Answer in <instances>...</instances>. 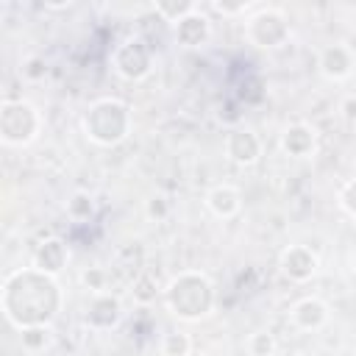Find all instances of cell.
Returning a JSON list of instances; mask_svg holds the SVG:
<instances>
[{
	"label": "cell",
	"instance_id": "obj_1",
	"mask_svg": "<svg viewBox=\"0 0 356 356\" xmlns=\"http://www.w3.org/2000/svg\"><path fill=\"white\" fill-rule=\"evenodd\" d=\"M61 309V289L56 275H47L36 267H22L6 275L3 281V314L14 328L50 325Z\"/></svg>",
	"mask_w": 356,
	"mask_h": 356
},
{
	"label": "cell",
	"instance_id": "obj_2",
	"mask_svg": "<svg viewBox=\"0 0 356 356\" xmlns=\"http://www.w3.org/2000/svg\"><path fill=\"white\" fill-rule=\"evenodd\" d=\"M164 300H167V306H170V312L175 317H181V320H200L214 306V289H211V281L203 273L184 270V273H178L167 284Z\"/></svg>",
	"mask_w": 356,
	"mask_h": 356
},
{
	"label": "cell",
	"instance_id": "obj_3",
	"mask_svg": "<svg viewBox=\"0 0 356 356\" xmlns=\"http://www.w3.org/2000/svg\"><path fill=\"white\" fill-rule=\"evenodd\" d=\"M83 134H86V139H92L95 145H103V147L120 145L131 134L128 103H122L117 97L95 100L89 106V111L83 114Z\"/></svg>",
	"mask_w": 356,
	"mask_h": 356
},
{
	"label": "cell",
	"instance_id": "obj_4",
	"mask_svg": "<svg viewBox=\"0 0 356 356\" xmlns=\"http://www.w3.org/2000/svg\"><path fill=\"white\" fill-rule=\"evenodd\" d=\"M42 114L28 100H3L0 106V139L3 145L22 147L33 142L42 131Z\"/></svg>",
	"mask_w": 356,
	"mask_h": 356
},
{
	"label": "cell",
	"instance_id": "obj_5",
	"mask_svg": "<svg viewBox=\"0 0 356 356\" xmlns=\"http://www.w3.org/2000/svg\"><path fill=\"white\" fill-rule=\"evenodd\" d=\"M248 39L256 44V47H278L286 42L289 36V22L281 11L275 8H261L259 14H253L248 19V28H245Z\"/></svg>",
	"mask_w": 356,
	"mask_h": 356
},
{
	"label": "cell",
	"instance_id": "obj_6",
	"mask_svg": "<svg viewBox=\"0 0 356 356\" xmlns=\"http://www.w3.org/2000/svg\"><path fill=\"white\" fill-rule=\"evenodd\" d=\"M114 70L122 75V78H128V81H139V78H145L147 72H150V61H153V56H150V47L139 39V36H131V39H125L117 50H114Z\"/></svg>",
	"mask_w": 356,
	"mask_h": 356
},
{
	"label": "cell",
	"instance_id": "obj_7",
	"mask_svg": "<svg viewBox=\"0 0 356 356\" xmlns=\"http://www.w3.org/2000/svg\"><path fill=\"white\" fill-rule=\"evenodd\" d=\"M317 256L312 253V248L306 245H289L284 253H281V273L289 278V281H309L314 273H317Z\"/></svg>",
	"mask_w": 356,
	"mask_h": 356
},
{
	"label": "cell",
	"instance_id": "obj_8",
	"mask_svg": "<svg viewBox=\"0 0 356 356\" xmlns=\"http://www.w3.org/2000/svg\"><path fill=\"white\" fill-rule=\"evenodd\" d=\"M225 153H228L231 161L248 167L261 156V142L250 128H236L225 136Z\"/></svg>",
	"mask_w": 356,
	"mask_h": 356
},
{
	"label": "cell",
	"instance_id": "obj_9",
	"mask_svg": "<svg viewBox=\"0 0 356 356\" xmlns=\"http://www.w3.org/2000/svg\"><path fill=\"white\" fill-rule=\"evenodd\" d=\"M353 67H356V56H353L350 47H345V44H328V47L320 50V72L325 78L342 81V78H348L353 72Z\"/></svg>",
	"mask_w": 356,
	"mask_h": 356
},
{
	"label": "cell",
	"instance_id": "obj_10",
	"mask_svg": "<svg viewBox=\"0 0 356 356\" xmlns=\"http://www.w3.org/2000/svg\"><path fill=\"white\" fill-rule=\"evenodd\" d=\"M67 245L58 239V236H47L44 242H39L36 245V250H33V264L31 267H36V270H42V273H47V275H58L61 270H64V264H67Z\"/></svg>",
	"mask_w": 356,
	"mask_h": 356
},
{
	"label": "cell",
	"instance_id": "obj_11",
	"mask_svg": "<svg viewBox=\"0 0 356 356\" xmlns=\"http://www.w3.org/2000/svg\"><path fill=\"white\" fill-rule=\"evenodd\" d=\"M209 33H211L209 17H203L200 8H195L192 14H186L184 19L175 22V39L184 47H200L209 39Z\"/></svg>",
	"mask_w": 356,
	"mask_h": 356
},
{
	"label": "cell",
	"instance_id": "obj_12",
	"mask_svg": "<svg viewBox=\"0 0 356 356\" xmlns=\"http://www.w3.org/2000/svg\"><path fill=\"white\" fill-rule=\"evenodd\" d=\"M289 317H292V323H295L298 328H303V331H317V328H323V325L328 323V306H325L320 298H303V300H298V303L292 306Z\"/></svg>",
	"mask_w": 356,
	"mask_h": 356
},
{
	"label": "cell",
	"instance_id": "obj_13",
	"mask_svg": "<svg viewBox=\"0 0 356 356\" xmlns=\"http://www.w3.org/2000/svg\"><path fill=\"white\" fill-rule=\"evenodd\" d=\"M281 147H284V153L298 156V159L300 156H309L314 150V131L309 125H303V122L289 125L284 131V136H281Z\"/></svg>",
	"mask_w": 356,
	"mask_h": 356
},
{
	"label": "cell",
	"instance_id": "obj_14",
	"mask_svg": "<svg viewBox=\"0 0 356 356\" xmlns=\"http://www.w3.org/2000/svg\"><path fill=\"white\" fill-rule=\"evenodd\" d=\"M206 203H209V209H211L217 217H234V214H239V209H242L239 192H236L234 186H228V184L214 186V189L206 195Z\"/></svg>",
	"mask_w": 356,
	"mask_h": 356
},
{
	"label": "cell",
	"instance_id": "obj_15",
	"mask_svg": "<svg viewBox=\"0 0 356 356\" xmlns=\"http://www.w3.org/2000/svg\"><path fill=\"white\" fill-rule=\"evenodd\" d=\"M19 342L28 353H39L47 348L50 342V325H31V328H22L19 331Z\"/></svg>",
	"mask_w": 356,
	"mask_h": 356
},
{
	"label": "cell",
	"instance_id": "obj_16",
	"mask_svg": "<svg viewBox=\"0 0 356 356\" xmlns=\"http://www.w3.org/2000/svg\"><path fill=\"white\" fill-rule=\"evenodd\" d=\"M197 6L195 3H153V11L164 19V22H178V19H184L186 14H192Z\"/></svg>",
	"mask_w": 356,
	"mask_h": 356
},
{
	"label": "cell",
	"instance_id": "obj_17",
	"mask_svg": "<svg viewBox=\"0 0 356 356\" xmlns=\"http://www.w3.org/2000/svg\"><path fill=\"white\" fill-rule=\"evenodd\" d=\"M248 348H250V356H273L275 353V337L270 331H256L248 339Z\"/></svg>",
	"mask_w": 356,
	"mask_h": 356
},
{
	"label": "cell",
	"instance_id": "obj_18",
	"mask_svg": "<svg viewBox=\"0 0 356 356\" xmlns=\"http://www.w3.org/2000/svg\"><path fill=\"white\" fill-rule=\"evenodd\" d=\"M67 211H70V217H75V220H86V217H92V211H95L92 195H86V192H75L72 200L67 203Z\"/></svg>",
	"mask_w": 356,
	"mask_h": 356
},
{
	"label": "cell",
	"instance_id": "obj_19",
	"mask_svg": "<svg viewBox=\"0 0 356 356\" xmlns=\"http://www.w3.org/2000/svg\"><path fill=\"white\" fill-rule=\"evenodd\" d=\"M164 356H186L192 350V342L186 339V334H167L161 342Z\"/></svg>",
	"mask_w": 356,
	"mask_h": 356
},
{
	"label": "cell",
	"instance_id": "obj_20",
	"mask_svg": "<svg viewBox=\"0 0 356 356\" xmlns=\"http://www.w3.org/2000/svg\"><path fill=\"white\" fill-rule=\"evenodd\" d=\"M83 284H86V289L92 292V295H103L106 292V281H108V273L103 270V267H89L83 275Z\"/></svg>",
	"mask_w": 356,
	"mask_h": 356
},
{
	"label": "cell",
	"instance_id": "obj_21",
	"mask_svg": "<svg viewBox=\"0 0 356 356\" xmlns=\"http://www.w3.org/2000/svg\"><path fill=\"white\" fill-rule=\"evenodd\" d=\"M19 72H22L28 81H39V78H44V72H47V64H44V58H39V56H31V58H25V61H22Z\"/></svg>",
	"mask_w": 356,
	"mask_h": 356
},
{
	"label": "cell",
	"instance_id": "obj_22",
	"mask_svg": "<svg viewBox=\"0 0 356 356\" xmlns=\"http://www.w3.org/2000/svg\"><path fill=\"white\" fill-rule=\"evenodd\" d=\"M339 206H342L350 217H356V178L342 186V192H339Z\"/></svg>",
	"mask_w": 356,
	"mask_h": 356
},
{
	"label": "cell",
	"instance_id": "obj_23",
	"mask_svg": "<svg viewBox=\"0 0 356 356\" xmlns=\"http://www.w3.org/2000/svg\"><path fill=\"white\" fill-rule=\"evenodd\" d=\"M147 217H156V220L167 217V200L161 195H156V197L147 200Z\"/></svg>",
	"mask_w": 356,
	"mask_h": 356
},
{
	"label": "cell",
	"instance_id": "obj_24",
	"mask_svg": "<svg viewBox=\"0 0 356 356\" xmlns=\"http://www.w3.org/2000/svg\"><path fill=\"white\" fill-rule=\"evenodd\" d=\"M342 114H345L348 120H356V95H348V97L342 100Z\"/></svg>",
	"mask_w": 356,
	"mask_h": 356
},
{
	"label": "cell",
	"instance_id": "obj_25",
	"mask_svg": "<svg viewBox=\"0 0 356 356\" xmlns=\"http://www.w3.org/2000/svg\"><path fill=\"white\" fill-rule=\"evenodd\" d=\"M186 356H203V353H197V350H189V353H186Z\"/></svg>",
	"mask_w": 356,
	"mask_h": 356
},
{
	"label": "cell",
	"instance_id": "obj_26",
	"mask_svg": "<svg viewBox=\"0 0 356 356\" xmlns=\"http://www.w3.org/2000/svg\"><path fill=\"white\" fill-rule=\"evenodd\" d=\"M295 356H314V353H306V350H300V353H295Z\"/></svg>",
	"mask_w": 356,
	"mask_h": 356
},
{
	"label": "cell",
	"instance_id": "obj_27",
	"mask_svg": "<svg viewBox=\"0 0 356 356\" xmlns=\"http://www.w3.org/2000/svg\"><path fill=\"white\" fill-rule=\"evenodd\" d=\"M353 264H356V256H353Z\"/></svg>",
	"mask_w": 356,
	"mask_h": 356
}]
</instances>
